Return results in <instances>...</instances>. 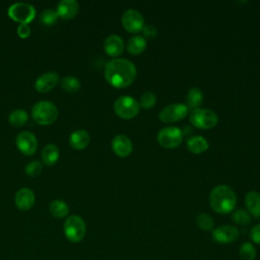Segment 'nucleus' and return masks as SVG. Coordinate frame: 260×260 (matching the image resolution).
Returning a JSON list of instances; mask_svg holds the SVG:
<instances>
[{
	"label": "nucleus",
	"instance_id": "obj_1",
	"mask_svg": "<svg viewBox=\"0 0 260 260\" xmlns=\"http://www.w3.org/2000/svg\"><path fill=\"white\" fill-rule=\"evenodd\" d=\"M137 70L133 62L124 58L110 60L105 68V78L114 87L123 88L133 83Z\"/></svg>",
	"mask_w": 260,
	"mask_h": 260
},
{
	"label": "nucleus",
	"instance_id": "obj_2",
	"mask_svg": "<svg viewBox=\"0 0 260 260\" xmlns=\"http://www.w3.org/2000/svg\"><path fill=\"white\" fill-rule=\"evenodd\" d=\"M209 203L215 212L226 214L234 210L237 203V197L230 186L218 185L210 192Z\"/></svg>",
	"mask_w": 260,
	"mask_h": 260
},
{
	"label": "nucleus",
	"instance_id": "obj_3",
	"mask_svg": "<svg viewBox=\"0 0 260 260\" xmlns=\"http://www.w3.org/2000/svg\"><path fill=\"white\" fill-rule=\"evenodd\" d=\"M32 119L41 125H50L58 118L57 107L49 101H41L31 109Z\"/></svg>",
	"mask_w": 260,
	"mask_h": 260
},
{
	"label": "nucleus",
	"instance_id": "obj_4",
	"mask_svg": "<svg viewBox=\"0 0 260 260\" xmlns=\"http://www.w3.org/2000/svg\"><path fill=\"white\" fill-rule=\"evenodd\" d=\"M189 119L191 124L199 129L213 128L218 122V117L215 112L210 109L202 108L191 111Z\"/></svg>",
	"mask_w": 260,
	"mask_h": 260
},
{
	"label": "nucleus",
	"instance_id": "obj_5",
	"mask_svg": "<svg viewBox=\"0 0 260 260\" xmlns=\"http://www.w3.org/2000/svg\"><path fill=\"white\" fill-rule=\"evenodd\" d=\"M86 233L84 220L78 215L69 216L64 223V234L66 238L73 243L80 242Z\"/></svg>",
	"mask_w": 260,
	"mask_h": 260
},
{
	"label": "nucleus",
	"instance_id": "obj_6",
	"mask_svg": "<svg viewBox=\"0 0 260 260\" xmlns=\"http://www.w3.org/2000/svg\"><path fill=\"white\" fill-rule=\"evenodd\" d=\"M140 110L139 103L130 95H122L114 103L115 113L123 119L134 118Z\"/></svg>",
	"mask_w": 260,
	"mask_h": 260
},
{
	"label": "nucleus",
	"instance_id": "obj_7",
	"mask_svg": "<svg viewBox=\"0 0 260 260\" xmlns=\"http://www.w3.org/2000/svg\"><path fill=\"white\" fill-rule=\"evenodd\" d=\"M8 16L16 22L26 23L30 22L37 14L36 8L29 4L24 2H16L9 6L8 8Z\"/></svg>",
	"mask_w": 260,
	"mask_h": 260
},
{
	"label": "nucleus",
	"instance_id": "obj_8",
	"mask_svg": "<svg viewBox=\"0 0 260 260\" xmlns=\"http://www.w3.org/2000/svg\"><path fill=\"white\" fill-rule=\"evenodd\" d=\"M157 141L165 148H176L183 141V132L176 126L165 127L157 133Z\"/></svg>",
	"mask_w": 260,
	"mask_h": 260
},
{
	"label": "nucleus",
	"instance_id": "obj_9",
	"mask_svg": "<svg viewBox=\"0 0 260 260\" xmlns=\"http://www.w3.org/2000/svg\"><path fill=\"white\" fill-rule=\"evenodd\" d=\"M189 109L181 103L170 104L166 106L158 114V118L164 123H174L182 120L187 116Z\"/></svg>",
	"mask_w": 260,
	"mask_h": 260
},
{
	"label": "nucleus",
	"instance_id": "obj_10",
	"mask_svg": "<svg viewBox=\"0 0 260 260\" xmlns=\"http://www.w3.org/2000/svg\"><path fill=\"white\" fill-rule=\"evenodd\" d=\"M121 21L124 28L131 34L141 31L144 26V19L142 14L138 10L133 8L127 9L123 12Z\"/></svg>",
	"mask_w": 260,
	"mask_h": 260
},
{
	"label": "nucleus",
	"instance_id": "obj_11",
	"mask_svg": "<svg viewBox=\"0 0 260 260\" xmlns=\"http://www.w3.org/2000/svg\"><path fill=\"white\" fill-rule=\"evenodd\" d=\"M240 232L237 226L224 224L212 230L211 236L214 242L219 244H230L238 240Z\"/></svg>",
	"mask_w": 260,
	"mask_h": 260
},
{
	"label": "nucleus",
	"instance_id": "obj_12",
	"mask_svg": "<svg viewBox=\"0 0 260 260\" xmlns=\"http://www.w3.org/2000/svg\"><path fill=\"white\" fill-rule=\"evenodd\" d=\"M16 146L18 150L25 154V155H31L37 151L38 148V140L31 132L28 131H22L20 132L15 139Z\"/></svg>",
	"mask_w": 260,
	"mask_h": 260
},
{
	"label": "nucleus",
	"instance_id": "obj_13",
	"mask_svg": "<svg viewBox=\"0 0 260 260\" xmlns=\"http://www.w3.org/2000/svg\"><path fill=\"white\" fill-rule=\"evenodd\" d=\"M59 75L55 71H48L41 74L36 82L35 87L39 92H47L53 89L59 82Z\"/></svg>",
	"mask_w": 260,
	"mask_h": 260
},
{
	"label": "nucleus",
	"instance_id": "obj_14",
	"mask_svg": "<svg viewBox=\"0 0 260 260\" xmlns=\"http://www.w3.org/2000/svg\"><path fill=\"white\" fill-rule=\"evenodd\" d=\"M113 151L121 157L128 156L133 149V144L130 138L124 134L116 135L112 140Z\"/></svg>",
	"mask_w": 260,
	"mask_h": 260
},
{
	"label": "nucleus",
	"instance_id": "obj_15",
	"mask_svg": "<svg viewBox=\"0 0 260 260\" xmlns=\"http://www.w3.org/2000/svg\"><path fill=\"white\" fill-rule=\"evenodd\" d=\"M104 51L111 57H118L124 51V42L118 35H111L104 41Z\"/></svg>",
	"mask_w": 260,
	"mask_h": 260
},
{
	"label": "nucleus",
	"instance_id": "obj_16",
	"mask_svg": "<svg viewBox=\"0 0 260 260\" xmlns=\"http://www.w3.org/2000/svg\"><path fill=\"white\" fill-rule=\"evenodd\" d=\"M14 202L20 210H28L35 203V193L29 188H21L16 192Z\"/></svg>",
	"mask_w": 260,
	"mask_h": 260
},
{
	"label": "nucleus",
	"instance_id": "obj_17",
	"mask_svg": "<svg viewBox=\"0 0 260 260\" xmlns=\"http://www.w3.org/2000/svg\"><path fill=\"white\" fill-rule=\"evenodd\" d=\"M79 10V4L76 0H62L58 3L56 12L62 19L73 18Z\"/></svg>",
	"mask_w": 260,
	"mask_h": 260
},
{
	"label": "nucleus",
	"instance_id": "obj_18",
	"mask_svg": "<svg viewBox=\"0 0 260 260\" xmlns=\"http://www.w3.org/2000/svg\"><path fill=\"white\" fill-rule=\"evenodd\" d=\"M90 141V136L87 131L83 129H77L70 134L69 143L74 149L85 148Z\"/></svg>",
	"mask_w": 260,
	"mask_h": 260
},
{
	"label": "nucleus",
	"instance_id": "obj_19",
	"mask_svg": "<svg viewBox=\"0 0 260 260\" xmlns=\"http://www.w3.org/2000/svg\"><path fill=\"white\" fill-rule=\"evenodd\" d=\"M245 204L250 215L256 218L260 217V193L250 191L245 196Z\"/></svg>",
	"mask_w": 260,
	"mask_h": 260
},
{
	"label": "nucleus",
	"instance_id": "obj_20",
	"mask_svg": "<svg viewBox=\"0 0 260 260\" xmlns=\"http://www.w3.org/2000/svg\"><path fill=\"white\" fill-rule=\"evenodd\" d=\"M187 148L190 152L199 154L204 152L208 148V142L201 135L192 136L187 140Z\"/></svg>",
	"mask_w": 260,
	"mask_h": 260
},
{
	"label": "nucleus",
	"instance_id": "obj_21",
	"mask_svg": "<svg viewBox=\"0 0 260 260\" xmlns=\"http://www.w3.org/2000/svg\"><path fill=\"white\" fill-rule=\"evenodd\" d=\"M147 43L143 36L135 35L127 43V51L132 55H139L146 49Z\"/></svg>",
	"mask_w": 260,
	"mask_h": 260
},
{
	"label": "nucleus",
	"instance_id": "obj_22",
	"mask_svg": "<svg viewBox=\"0 0 260 260\" xmlns=\"http://www.w3.org/2000/svg\"><path fill=\"white\" fill-rule=\"evenodd\" d=\"M187 108L189 110L199 109L203 103V93L198 87H191L187 92Z\"/></svg>",
	"mask_w": 260,
	"mask_h": 260
},
{
	"label": "nucleus",
	"instance_id": "obj_23",
	"mask_svg": "<svg viewBox=\"0 0 260 260\" xmlns=\"http://www.w3.org/2000/svg\"><path fill=\"white\" fill-rule=\"evenodd\" d=\"M60 151L55 144H47L42 150V160L47 166L55 165L59 159Z\"/></svg>",
	"mask_w": 260,
	"mask_h": 260
},
{
	"label": "nucleus",
	"instance_id": "obj_24",
	"mask_svg": "<svg viewBox=\"0 0 260 260\" xmlns=\"http://www.w3.org/2000/svg\"><path fill=\"white\" fill-rule=\"evenodd\" d=\"M50 212L54 217L63 218L68 215L69 207L67 203L63 200H54L50 204Z\"/></svg>",
	"mask_w": 260,
	"mask_h": 260
},
{
	"label": "nucleus",
	"instance_id": "obj_25",
	"mask_svg": "<svg viewBox=\"0 0 260 260\" xmlns=\"http://www.w3.org/2000/svg\"><path fill=\"white\" fill-rule=\"evenodd\" d=\"M27 120H28L27 113L23 110H20V109L12 111L8 116L9 123L13 126H16V127L23 126L27 122Z\"/></svg>",
	"mask_w": 260,
	"mask_h": 260
},
{
	"label": "nucleus",
	"instance_id": "obj_26",
	"mask_svg": "<svg viewBox=\"0 0 260 260\" xmlns=\"http://www.w3.org/2000/svg\"><path fill=\"white\" fill-rule=\"evenodd\" d=\"M196 223L197 225L202 230V231H212L213 230V225H214V221L213 218L205 213V212H201L199 214H197L196 216Z\"/></svg>",
	"mask_w": 260,
	"mask_h": 260
},
{
	"label": "nucleus",
	"instance_id": "obj_27",
	"mask_svg": "<svg viewBox=\"0 0 260 260\" xmlns=\"http://www.w3.org/2000/svg\"><path fill=\"white\" fill-rule=\"evenodd\" d=\"M61 87L68 92H75L80 88L79 80L74 76H65L60 81Z\"/></svg>",
	"mask_w": 260,
	"mask_h": 260
},
{
	"label": "nucleus",
	"instance_id": "obj_28",
	"mask_svg": "<svg viewBox=\"0 0 260 260\" xmlns=\"http://www.w3.org/2000/svg\"><path fill=\"white\" fill-rule=\"evenodd\" d=\"M239 254H240V257L242 260H254L256 258L257 251L253 244H251L249 242H245L240 247Z\"/></svg>",
	"mask_w": 260,
	"mask_h": 260
},
{
	"label": "nucleus",
	"instance_id": "obj_29",
	"mask_svg": "<svg viewBox=\"0 0 260 260\" xmlns=\"http://www.w3.org/2000/svg\"><path fill=\"white\" fill-rule=\"evenodd\" d=\"M232 217H233V220L236 223L240 224V225H246V224H249L251 222V215L245 209H238V210H236L233 213Z\"/></svg>",
	"mask_w": 260,
	"mask_h": 260
},
{
	"label": "nucleus",
	"instance_id": "obj_30",
	"mask_svg": "<svg viewBox=\"0 0 260 260\" xmlns=\"http://www.w3.org/2000/svg\"><path fill=\"white\" fill-rule=\"evenodd\" d=\"M58 14L54 9H45L40 16V21L45 25H52L56 22Z\"/></svg>",
	"mask_w": 260,
	"mask_h": 260
},
{
	"label": "nucleus",
	"instance_id": "obj_31",
	"mask_svg": "<svg viewBox=\"0 0 260 260\" xmlns=\"http://www.w3.org/2000/svg\"><path fill=\"white\" fill-rule=\"evenodd\" d=\"M155 103H156L155 94L151 91H145L140 96L139 106L143 109H150L155 105Z\"/></svg>",
	"mask_w": 260,
	"mask_h": 260
},
{
	"label": "nucleus",
	"instance_id": "obj_32",
	"mask_svg": "<svg viewBox=\"0 0 260 260\" xmlns=\"http://www.w3.org/2000/svg\"><path fill=\"white\" fill-rule=\"evenodd\" d=\"M42 170H43V165L39 160H31V161H29L26 165L25 169H24L26 175L29 176V177H37V176H39L42 173Z\"/></svg>",
	"mask_w": 260,
	"mask_h": 260
},
{
	"label": "nucleus",
	"instance_id": "obj_33",
	"mask_svg": "<svg viewBox=\"0 0 260 260\" xmlns=\"http://www.w3.org/2000/svg\"><path fill=\"white\" fill-rule=\"evenodd\" d=\"M17 35L20 38H22V39L27 38L30 35V27H29V25L26 24V23H20L17 26Z\"/></svg>",
	"mask_w": 260,
	"mask_h": 260
},
{
	"label": "nucleus",
	"instance_id": "obj_34",
	"mask_svg": "<svg viewBox=\"0 0 260 260\" xmlns=\"http://www.w3.org/2000/svg\"><path fill=\"white\" fill-rule=\"evenodd\" d=\"M250 238H251V240L254 243L260 245V223L254 225L251 229V231H250Z\"/></svg>",
	"mask_w": 260,
	"mask_h": 260
},
{
	"label": "nucleus",
	"instance_id": "obj_35",
	"mask_svg": "<svg viewBox=\"0 0 260 260\" xmlns=\"http://www.w3.org/2000/svg\"><path fill=\"white\" fill-rule=\"evenodd\" d=\"M142 31H143V37L145 38H154L156 35H157V31H156V28L151 25V24H147V25H144L143 28H142Z\"/></svg>",
	"mask_w": 260,
	"mask_h": 260
}]
</instances>
